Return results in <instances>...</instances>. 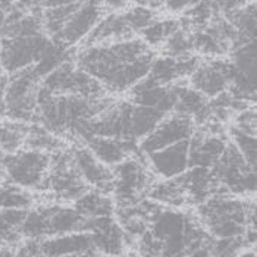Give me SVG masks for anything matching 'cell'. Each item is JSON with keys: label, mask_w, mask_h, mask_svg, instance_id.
<instances>
[{"label": "cell", "mask_w": 257, "mask_h": 257, "mask_svg": "<svg viewBox=\"0 0 257 257\" xmlns=\"http://www.w3.org/2000/svg\"><path fill=\"white\" fill-rule=\"evenodd\" d=\"M153 50L141 39L84 46L75 58L81 71L94 78L104 91H130L150 72Z\"/></svg>", "instance_id": "cell-1"}, {"label": "cell", "mask_w": 257, "mask_h": 257, "mask_svg": "<svg viewBox=\"0 0 257 257\" xmlns=\"http://www.w3.org/2000/svg\"><path fill=\"white\" fill-rule=\"evenodd\" d=\"M198 220L212 238H241L247 228H256L254 201L218 193L197 207Z\"/></svg>", "instance_id": "cell-2"}, {"label": "cell", "mask_w": 257, "mask_h": 257, "mask_svg": "<svg viewBox=\"0 0 257 257\" xmlns=\"http://www.w3.org/2000/svg\"><path fill=\"white\" fill-rule=\"evenodd\" d=\"M40 84L41 79L33 66L9 75L0 106L2 113L15 122L36 120L37 90Z\"/></svg>", "instance_id": "cell-3"}, {"label": "cell", "mask_w": 257, "mask_h": 257, "mask_svg": "<svg viewBox=\"0 0 257 257\" xmlns=\"http://www.w3.org/2000/svg\"><path fill=\"white\" fill-rule=\"evenodd\" d=\"M141 155V153H140ZM140 155L122 160L112 169V191L118 206H131L147 197V191L155 181L144 156Z\"/></svg>", "instance_id": "cell-4"}, {"label": "cell", "mask_w": 257, "mask_h": 257, "mask_svg": "<svg viewBox=\"0 0 257 257\" xmlns=\"http://www.w3.org/2000/svg\"><path fill=\"white\" fill-rule=\"evenodd\" d=\"M49 166L50 155L20 149L18 152L5 156V181L28 191H44Z\"/></svg>", "instance_id": "cell-5"}, {"label": "cell", "mask_w": 257, "mask_h": 257, "mask_svg": "<svg viewBox=\"0 0 257 257\" xmlns=\"http://www.w3.org/2000/svg\"><path fill=\"white\" fill-rule=\"evenodd\" d=\"M212 172L219 188L231 196H253L256 193V169L247 165L231 141H228L223 155L212 168Z\"/></svg>", "instance_id": "cell-6"}, {"label": "cell", "mask_w": 257, "mask_h": 257, "mask_svg": "<svg viewBox=\"0 0 257 257\" xmlns=\"http://www.w3.org/2000/svg\"><path fill=\"white\" fill-rule=\"evenodd\" d=\"M88 188L90 187L79 177L69 149L65 147L50 155L44 191H50L60 203H69L81 197Z\"/></svg>", "instance_id": "cell-7"}, {"label": "cell", "mask_w": 257, "mask_h": 257, "mask_svg": "<svg viewBox=\"0 0 257 257\" xmlns=\"http://www.w3.org/2000/svg\"><path fill=\"white\" fill-rule=\"evenodd\" d=\"M52 43L53 41L46 36V33L30 37L0 40V62L8 77L34 66Z\"/></svg>", "instance_id": "cell-8"}, {"label": "cell", "mask_w": 257, "mask_h": 257, "mask_svg": "<svg viewBox=\"0 0 257 257\" xmlns=\"http://www.w3.org/2000/svg\"><path fill=\"white\" fill-rule=\"evenodd\" d=\"M197 125L188 116L179 113H169L158 123V126L139 143L140 153L143 156L169 147L181 141H187L194 134Z\"/></svg>", "instance_id": "cell-9"}, {"label": "cell", "mask_w": 257, "mask_h": 257, "mask_svg": "<svg viewBox=\"0 0 257 257\" xmlns=\"http://www.w3.org/2000/svg\"><path fill=\"white\" fill-rule=\"evenodd\" d=\"M103 12L104 9L97 0L84 2L62 25L59 33L52 39V41L62 47L71 49L72 46L87 39L97 22L103 18Z\"/></svg>", "instance_id": "cell-10"}, {"label": "cell", "mask_w": 257, "mask_h": 257, "mask_svg": "<svg viewBox=\"0 0 257 257\" xmlns=\"http://www.w3.org/2000/svg\"><path fill=\"white\" fill-rule=\"evenodd\" d=\"M229 77V60L222 58H209L206 60H200L197 68L188 78V84L206 99L210 100L228 91Z\"/></svg>", "instance_id": "cell-11"}, {"label": "cell", "mask_w": 257, "mask_h": 257, "mask_svg": "<svg viewBox=\"0 0 257 257\" xmlns=\"http://www.w3.org/2000/svg\"><path fill=\"white\" fill-rule=\"evenodd\" d=\"M82 231L91 234L94 250L99 254L109 257L120 256L130 239L113 216L85 219Z\"/></svg>", "instance_id": "cell-12"}, {"label": "cell", "mask_w": 257, "mask_h": 257, "mask_svg": "<svg viewBox=\"0 0 257 257\" xmlns=\"http://www.w3.org/2000/svg\"><path fill=\"white\" fill-rule=\"evenodd\" d=\"M144 160L158 179H175L190 168V140L149 153Z\"/></svg>", "instance_id": "cell-13"}, {"label": "cell", "mask_w": 257, "mask_h": 257, "mask_svg": "<svg viewBox=\"0 0 257 257\" xmlns=\"http://www.w3.org/2000/svg\"><path fill=\"white\" fill-rule=\"evenodd\" d=\"M130 101L133 104L156 109L159 112L169 115L175 110L177 104V87L160 85L146 77L130 90Z\"/></svg>", "instance_id": "cell-14"}, {"label": "cell", "mask_w": 257, "mask_h": 257, "mask_svg": "<svg viewBox=\"0 0 257 257\" xmlns=\"http://www.w3.org/2000/svg\"><path fill=\"white\" fill-rule=\"evenodd\" d=\"M69 152L79 177L90 188L99 190L106 194L112 191L113 177H112V169L109 166L99 162L84 144L72 146Z\"/></svg>", "instance_id": "cell-15"}, {"label": "cell", "mask_w": 257, "mask_h": 257, "mask_svg": "<svg viewBox=\"0 0 257 257\" xmlns=\"http://www.w3.org/2000/svg\"><path fill=\"white\" fill-rule=\"evenodd\" d=\"M228 141L222 133L196 128L190 139V168L200 166L212 169L223 155Z\"/></svg>", "instance_id": "cell-16"}, {"label": "cell", "mask_w": 257, "mask_h": 257, "mask_svg": "<svg viewBox=\"0 0 257 257\" xmlns=\"http://www.w3.org/2000/svg\"><path fill=\"white\" fill-rule=\"evenodd\" d=\"M200 63L197 56H185V58H171V56H160L155 58L150 66L149 78L160 85H172L194 72Z\"/></svg>", "instance_id": "cell-17"}, {"label": "cell", "mask_w": 257, "mask_h": 257, "mask_svg": "<svg viewBox=\"0 0 257 257\" xmlns=\"http://www.w3.org/2000/svg\"><path fill=\"white\" fill-rule=\"evenodd\" d=\"M84 146L93 153V156L103 165L113 168L122 160L140 155L139 143L130 140L109 139V137H90L84 141Z\"/></svg>", "instance_id": "cell-18"}, {"label": "cell", "mask_w": 257, "mask_h": 257, "mask_svg": "<svg viewBox=\"0 0 257 257\" xmlns=\"http://www.w3.org/2000/svg\"><path fill=\"white\" fill-rule=\"evenodd\" d=\"M179 181L185 190L187 201H191L197 206L207 201L212 196L222 193L212 169L207 168H188V171L179 177Z\"/></svg>", "instance_id": "cell-19"}, {"label": "cell", "mask_w": 257, "mask_h": 257, "mask_svg": "<svg viewBox=\"0 0 257 257\" xmlns=\"http://www.w3.org/2000/svg\"><path fill=\"white\" fill-rule=\"evenodd\" d=\"M43 257H65L96 251L90 232H71L56 237L44 238L40 241Z\"/></svg>", "instance_id": "cell-20"}, {"label": "cell", "mask_w": 257, "mask_h": 257, "mask_svg": "<svg viewBox=\"0 0 257 257\" xmlns=\"http://www.w3.org/2000/svg\"><path fill=\"white\" fill-rule=\"evenodd\" d=\"M130 39H134V31L128 25L123 14L112 12L103 15V18L97 22L93 31L84 40V44L85 46L107 44V43H116Z\"/></svg>", "instance_id": "cell-21"}, {"label": "cell", "mask_w": 257, "mask_h": 257, "mask_svg": "<svg viewBox=\"0 0 257 257\" xmlns=\"http://www.w3.org/2000/svg\"><path fill=\"white\" fill-rule=\"evenodd\" d=\"M40 207L47 222V234H49L47 238L82 231L85 219L74 209V206H65L56 203V204H46Z\"/></svg>", "instance_id": "cell-22"}, {"label": "cell", "mask_w": 257, "mask_h": 257, "mask_svg": "<svg viewBox=\"0 0 257 257\" xmlns=\"http://www.w3.org/2000/svg\"><path fill=\"white\" fill-rule=\"evenodd\" d=\"M74 209L84 219L113 216L116 210L113 200L106 193H101L94 188H88L81 197L77 198L74 201Z\"/></svg>", "instance_id": "cell-23"}, {"label": "cell", "mask_w": 257, "mask_h": 257, "mask_svg": "<svg viewBox=\"0 0 257 257\" xmlns=\"http://www.w3.org/2000/svg\"><path fill=\"white\" fill-rule=\"evenodd\" d=\"M147 198L171 209H178L187 203V194L179 177L175 179H155L147 191Z\"/></svg>", "instance_id": "cell-24"}, {"label": "cell", "mask_w": 257, "mask_h": 257, "mask_svg": "<svg viewBox=\"0 0 257 257\" xmlns=\"http://www.w3.org/2000/svg\"><path fill=\"white\" fill-rule=\"evenodd\" d=\"M24 149L37 150L46 155H53L62 149H65V144L60 137L47 131L41 125H34V126H27Z\"/></svg>", "instance_id": "cell-25"}, {"label": "cell", "mask_w": 257, "mask_h": 257, "mask_svg": "<svg viewBox=\"0 0 257 257\" xmlns=\"http://www.w3.org/2000/svg\"><path fill=\"white\" fill-rule=\"evenodd\" d=\"M34 204L31 191L24 190L11 182L0 184V209H15V210H30Z\"/></svg>", "instance_id": "cell-26"}, {"label": "cell", "mask_w": 257, "mask_h": 257, "mask_svg": "<svg viewBox=\"0 0 257 257\" xmlns=\"http://www.w3.org/2000/svg\"><path fill=\"white\" fill-rule=\"evenodd\" d=\"M27 126L11 119H0V150L6 155L15 153L24 147Z\"/></svg>", "instance_id": "cell-27"}, {"label": "cell", "mask_w": 257, "mask_h": 257, "mask_svg": "<svg viewBox=\"0 0 257 257\" xmlns=\"http://www.w3.org/2000/svg\"><path fill=\"white\" fill-rule=\"evenodd\" d=\"M181 28L178 20H158L144 28L140 36L141 40L152 49V47H162L165 41L169 39L177 30Z\"/></svg>", "instance_id": "cell-28"}, {"label": "cell", "mask_w": 257, "mask_h": 257, "mask_svg": "<svg viewBox=\"0 0 257 257\" xmlns=\"http://www.w3.org/2000/svg\"><path fill=\"white\" fill-rule=\"evenodd\" d=\"M28 210L0 209V242H15L21 238L20 228Z\"/></svg>", "instance_id": "cell-29"}, {"label": "cell", "mask_w": 257, "mask_h": 257, "mask_svg": "<svg viewBox=\"0 0 257 257\" xmlns=\"http://www.w3.org/2000/svg\"><path fill=\"white\" fill-rule=\"evenodd\" d=\"M162 47H163L165 56H171V58L191 56V52L194 50L193 49V34H191V31L181 27L165 41V44Z\"/></svg>", "instance_id": "cell-30"}, {"label": "cell", "mask_w": 257, "mask_h": 257, "mask_svg": "<svg viewBox=\"0 0 257 257\" xmlns=\"http://www.w3.org/2000/svg\"><path fill=\"white\" fill-rule=\"evenodd\" d=\"M229 141L235 146L238 152L241 153V156L247 162V165L253 169H256V160H257V143L256 136L247 134L241 130H238L235 126L231 128L229 131Z\"/></svg>", "instance_id": "cell-31"}, {"label": "cell", "mask_w": 257, "mask_h": 257, "mask_svg": "<svg viewBox=\"0 0 257 257\" xmlns=\"http://www.w3.org/2000/svg\"><path fill=\"white\" fill-rule=\"evenodd\" d=\"M123 17L128 25L131 27V30L134 31V34H140L144 28H147L150 24L159 20L158 12L144 5H136L130 8L128 11L123 12Z\"/></svg>", "instance_id": "cell-32"}, {"label": "cell", "mask_w": 257, "mask_h": 257, "mask_svg": "<svg viewBox=\"0 0 257 257\" xmlns=\"http://www.w3.org/2000/svg\"><path fill=\"white\" fill-rule=\"evenodd\" d=\"M200 0H143L144 6H149L152 9H165L168 12L177 14V12H184L194 6Z\"/></svg>", "instance_id": "cell-33"}, {"label": "cell", "mask_w": 257, "mask_h": 257, "mask_svg": "<svg viewBox=\"0 0 257 257\" xmlns=\"http://www.w3.org/2000/svg\"><path fill=\"white\" fill-rule=\"evenodd\" d=\"M234 126L247 134L256 136V109H254V106L245 107V109L237 112Z\"/></svg>", "instance_id": "cell-34"}, {"label": "cell", "mask_w": 257, "mask_h": 257, "mask_svg": "<svg viewBox=\"0 0 257 257\" xmlns=\"http://www.w3.org/2000/svg\"><path fill=\"white\" fill-rule=\"evenodd\" d=\"M88 0H40V8L43 9H52V8H60L68 5H78Z\"/></svg>", "instance_id": "cell-35"}, {"label": "cell", "mask_w": 257, "mask_h": 257, "mask_svg": "<svg viewBox=\"0 0 257 257\" xmlns=\"http://www.w3.org/2000/svg\"><path fill=\"white\" fill-rule=\"evenodd\" d=\"M103 9H110V11H120L128 6L130 0H97Z\"/></svg>", "instance_id": "cell-36"}, {"label": "cell", "mask_w": 257, "mask_h": 257, "mask_svg": "<svg viewBox=\"0 0 257 257\" xmlns=\"http://www.w3.org/2000/svg\"><path fill=\"white\" fill-rule=\"evenodd\" d=\"M8 74L5 72L3 66H2V62H0V106H2V101H3V94H5V88H6V84H8Z\"/></svg>", "instance_id": "cell-37"}, {"label": "cell", "mask_w": 257, "mask_h": 257, "mask_svg": "<svg viewBox=\"0 0 257 257\" xmlns=\"http://www.w3.org/2000/svg\"><path fill=\"white\" fill-rule=\"evenodd\" d=\"M187 257H213L212 253H210V242L197 248L196 251H193L191 254H188Z\"/></svg>", "instance_id": "cell-38"}, {"label": "cell", "mask_w": 257, "mask_h": 257, "mask_svg": "<svg viewBox=\"0 0 257 257\" xmlns=\"http://www.w3.org/2000/svg\"><path fill=\"white\" fill-rule=\"evenodd\" d=\"M5 156L6 153L0 150V184L5 182V172H3V162H5Z\"/></svg>", "instance_id": "cell-39"}, {"label": "cell", "mask_w": 257, "mask_h": 257, "mask_svg": "<svg viewBox=\"0 0 257 257\" xmlns=\"http://www.w3.org/2000/svg\"><path fill=\"white\" fill-rule=\"evenodd\" d=\"M235 257H256V253H254V250H244V251H241L238 256Z\"/></svg>", "instance_id": "cell-40"}, {"label": "cell", "mask_w": 257, "mask_h": 257, "mask_svg": "<svg viewBox=\"0 0 257 257\" xmlns=\"http://www.w3.org/2000/svg\"><path fill=\"white\" fill-rule=\"evenodd\" d=\"M125 257H143V256H140L139 253H128Z\"/></svg>", "instance_id": "cell-41"}, {"label": "cell", "mask_w": 257, "mask_h": 257, "mask_svg": "<svg viewBox=\"0 0 257 257\" xmlns=\"http://www.w3.org/2000/svg\"><path fill=\"white\" fill-rule=\"evenodd\" d=\"M90 257H100V254H99V253H94L93 256H90Z\"/></svg>", "instance_id": "cell-42"}]
</instances>
